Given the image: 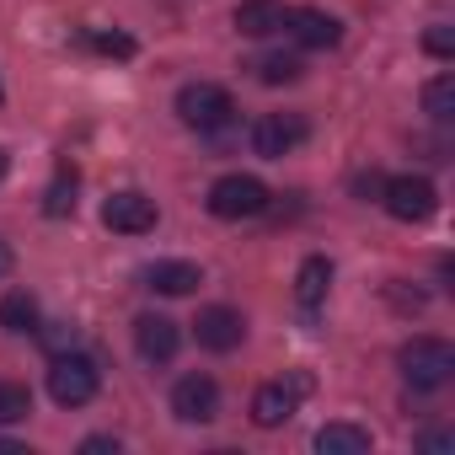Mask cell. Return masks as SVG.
Listing matches in <instances>:
<instances>
[{
	"instance_id": "1",
	"label": "cell",
	"mask_w": 455,
	"mask_h": 455,
	"mask_svg": "<svg viewBox=\"0 0 455 455\" xmlns=\"http://www.w3.org/2000/svg\"><path fill=\"white\" fill-rule=\"evenodd\" d=\"M396 364H402V375H407L412 391H439V386L455 380V348L444 338H412V343H402Z\"/></svg>"
},
{
	"instance_id": "2",
	"label": "cell",
	"mask_w": 455,
	"mask_h": 455,
	"mask_svg": "<svg viewBox=\"0 0 455 455\" xmlns=\"http://www.w3.org/2000/svg\"><path fill=\"white\" fill-rule=\"evenodd\" d=\"M204 204H209L214 220H258L268 209V188L252 172H225V177H214Z\"/></svg>"
},
{
	"instance_id": "3",
	"label": "cell",
	"mask_w": 455,
	"mask_h": 455,
	"mask_svg": "<svg viewBox=\"0 0 455 455\" xmlns=\"http://www.w3.org/2000/svg\"><path fill=\"white\" fill-rule=\"evenodd\" d=\"M97 391H102L97 359H86V354H76V348L54 354V364H49V396H54L60 407H86Z\"/></svg>"
},
{
	"instance_id": "4",
	"label": "cell",
	"mask_w": 455,
	"mask_h": 455,
	"mask_svg": "<svg viewBox=\"0 0 455 455\" xmlns=\"http://www.w3.org/2000/svg\"><path fill=\"white\" fill-rule=\"evenodd\" d=\"M177 118L188 129H198V134H214V129H225L236 118V102H231V92L214 86V81H193V86L177 92Z\"/></svg>"
},
{
	"instance_id": "5",
	"label": "cell",
	"mask_w": 455,
	"mask_h": 455,
	"mask_svg": "<svg viewBox=\"0 0 455 455\" xmlns=\"http://www.w3.org/2000/svg\"><path fill=\"white\" fill-rule=\"evenodd\" d=\"M380 204H386V214H391V220L418 225V220H428V214L439 209V193H434V182H428V177L402 172V177H386V182H380Z\"/></svg>"
},
{
	"instance_id": "6",
	"label": "cell",
	"mask_w": 455,
	"mask_h": 455,
	"mask_svg": "<svg viewBox=\"0 0 455 455\" xmlns=\"http://www.w3.org/2000/svg\"><path fill=\"white\" fill-rule=\"evenodd\" d=\"M306 134H311L306 113H263V118L252 124V150H258L263 161H284L290 150L306 145Z\"/></svg>"
},
{
	"instance_id": "7",
	"label": "cell",
	"mask_w": 455,
	"mask_h": 455,
	"mask_svg": "<svg viewBox=\"0 0 455 455\" xmlns=\"http://www.w3.org/2000/svg\"><path fill=\"white\" fill-rule=\"evenodd\" d=\"M156 198H145V193H134V188H124V193H113L108 204H102V225L108 231H118V236H145V231H156Z\"/></svg>"
},
{
	"instance_id": "8",
	"label": "cell",
	"mask_w": 455,
	"mask_h": 455,
	"mask_svg": "<svg viewBox=\"0 0 455 455\" xmlns=\"http://www.w3.org/2000/svg\"><path fill=\"white\" fill-rule=\"evenodd\" d=\"M193 332H198V348L231 354V348H242V338H247V316H242L236 306H204L198 322H193Z\"/></svg>"
},
{
	"instance_id": "9",
	"label": "cell",
	"mask_w": 455,
	"mask_h": 455,
	"mask_svg": "<svg viewBox=\"0 0 455 455\" xmlns=\"http://www.w3.org/2000/svg\"><path fill=\"white\" fill-rule=\"evenodd\" d=\"M284 33L300 44V49H338L343 44V22L322 6H290L284 12Z\"/></svg>"
},
{
	"instance_id": "10",
	"label": "cell",
	"mask_w": 455,
	"mask_h": 455,
	"mask_svg": "<svg viewBox=\"0 0 455 455\" xmlns=\"http://www.w3.org/2000/svg\"><path fill=\"white\" fill-rule=\"evenodd\" d=\"M134 348H140L145 364H172L177 348H182V327L172 316H161V311H145L134 322Z\"/></svg>"
},
{
	"instance_id": "11",
	"label": "cell",
	"mask_w": 455,
	"mask_h": 455,
	"mask_svg": "<svg viewBox=\"0 0 455 455\" xmlns=\"http://www.w3.org/2000/svg\"><path fill=\"white\" fill-rule=\"evenodd\" d=\"M172 412L182 423H214L220 418V386H214V375H182L172 386Z\"/></svg>"
},
{
	"instance_id": "12",
	"label": "cell",
	"mask_w": 455,
	"mask_h": 455,
	"mask_svg": "<svg viewBox=\"0 0 455 455\" xmlns=\"http://www.w3.org/2000/svg\"><path fill=\"white\" fill-rule=\"evenodd\" d=\"M300 396H306V380H300V375H295V380H268V386H258V396H252V423H258V428H284V423L295 418Z\"/></svg>"
},
{
	"instance_id": "13",
	"label": "cell",
	"mask_w": 455,
	"mask_h": 455,
	"mask_svg": "<svg viewBox=\"0 0 455 455\" xmlns=\"http://www.w3.org/2000/svg\"><path fill=\"white\" fill-rule=\"evenodd\" d=\"M284 0H242L236 6V33L242 38H268V33H284Z\"/></svg>"
},
{
	"instance_id": "14",
	"label": "cell",
	"mask_w": 455,
	"mask_h": 455,
	"mask_svg": "<svg viewBox=\"0 0 455 455\" xmlns=\"http://www.w3.org/2000/svg\"><path fill=\"white\" fill-rule=\"evenodd\" d=\"M198 284H204V274L193 263H182V258H166V263L145 268V290H156V295H193Z\"/></svg>"
},
{
	"instance_id": "15",
	"label": "cell",
	"mask_w": 455,
	"mask_h": 455,
	"mask_svg": "<svg viewBox=\"0 0 455 455\" xmlns=\"http://www.w3.org/2000/svg\"><path fill=\"white\" fill-rule=\"evenodd\" d=\"M327 290H332V263H327V258H306L300 274H295V300H300L306 311H316V306L327 300Z\"/></svg>"
},
{
	"instance_id": "16",
	"label": "cell",
	"mask_w": 455,
	"mask_h": 455,
	"mask_svg": "<svg viewBox=\"0 0 455 455\" xmlns=\"http://www.w3.org/2000/svg\"><path fill=\"white\" fill-rule=\"evenodd\" d=\"M316 450L322 455H370V428H359V423H327V428H316Z\"/></svg>"
},
{
	"instance_id": "17",
	"label": "cell",
	"mask_w": 455,
	"mask_h": 455,
	"mask_svg": "<svg viewBox=\"0 0 455 455\" xmlns=\"http://www.w3.org/2000/svg\"><path fill=\"white\" fill-rule=\"evenodd\" d=\"M0 327H6V332H17V338L38 332V300H33L28 290H12V295H0Z\"/></svg>"
},
{
	"instance_id": "18",
	"label": "cell",
	"mask_w": 455,
	"mask_h": 455,
	"mask_svg": "<svg viewBox=\"0 0 455 455\" xmlns=\"http://www.w3.org/2000/svg\"><path fill=\"white\" fill-rule=\"evenodd\" d=\"M300 76H306L300 54H263V60H258V81H263V86H295Z\"/></svg>"
},
{
	"instance_id": "19",
	"label": "cell",
	"mask_w": 455,
	"mask_h": 455,
	"mask_svg": "<svg viewBox=\"0 0 455 455\" xmlns=\"http://www.w3.org/2000/svg\"><path fill=\"white\" fill-rule=\"evenodd\" d=\"M423 113H428L434 124H450V118H455V76H434V81L423 86Z\"/></svg>"
},
{
	"instance_id": "20",
	"label": "cell",
	"mask_w": 455,
	"mask_h": 455,
	"mask_svg": "<svg viewBox=\"0 0 455 455\" xmlns=\"http://www.w3.org/2000/svg\"><path fill=\"white\" fill-rule=\"evenodd\" d=\"M33 412V391L22 380H0V423H22Z\"/></svg>"
},
{
	"instance_id": "21",
	"label": "cell",
	"mask_w": 455,
	"mask_h": 455,
	"mask_svg": "<svg viewBox=\"0 0 455 455\" xmlns=\"http://www.w3.org/2000/svg\"><path fill=\"white\" fill-rule=\"evenodd\" d=\"M44 214H49V220L76 214V172H70V166L54 177V188H49V198H44Z\"/></svg>"
},
{
	"instance_id": "22",
	"label": "cell",
	"mask_w": 455,
	"mask_h": 455,
	"mask_svg": "<svg viewBox=\"0 0 455 455\" xmlns=\"http://www.w3.org/2000/svg\"><path fill=\"white\" fill-rule=\"evenodd\" d=\"M38 338H44V348H49V354H65V348H76V327H70V322H49V327L38 322Z\"/></svg>"
},
{
	"instance_id": "23",
	"label": "cell",
	"mask_w": 455,
	"mask_h": 455,
	"mask_svg": "<svg viewBox=\"0 0 455 455\" xmlns=\"http://www.w3.org/2000/svg\"><path fill=\"white\" fill-rule=\"evenodd\" d=\"M423 49L439 54V60H450V54H455V28H450V22H434V28L423 33Z\"/></svg>"
},
{
	"instance_id": "24",
	"label": "cell",
	"mask_w": 455,
	"mask_h": 455,
	"mask_svg": "<svg viewBox=\"0 0 455 455\" xmlns=\"http://www.w3.org/2000/svg\"><path fill=\"white\" fill-rule=\"evenodd\" d=\"M86 44H97L102 54H118V60L134 54V38H124V33H86Z\"/></svg>"
},
{
	"instance_id": "25",
	"label": "cell",
	"mask_w": 455,
	"mask_h": 455,
	"mask_svg": "<svg viewBox=\"0 0 455 455\" xmlns=\"http://www.w3.org/2000/svg\"><path fill=\"white\" fill-rule=\"evenodd\" d=\"M418 444H423L428 455H444V450H455V434H450V428H428Z\"/></svg>"
},
{
	"instance_id": "26",
	"label": "cell",
	"mask_w": 455,
	"mask_h": 455,
	"mask_svg": "<svg viewBox=\"0 0 455 455\" xmlns=\"http://www.w3.org/2000/svg\"><path fill=\"white\" fill-rule=\"evenodd\" d=\"M81 455H118V439L113 434H92V439H81Z\"/></svg>"
},
{
	"instance_id": "27",
	"label": "cell",
	"mask_w": 455,
	"mask_h": 455,
	"mask_svg": "<svg viewBox=\"0 0 455 455\" xmlns=\"http://www.w3.org/2000/svg\"><path fill=\"white\" fill-rule=\"evenodd\" d=\"M12 263H17V258H12V242H0V279L12 274Z\"/></svg>"
},
{
	"instance_id": "28",
	"label": "cell",
	"mask_w": 455,
	"mask_h": 455,
	"mask_svg": "<svg viewBox=\"0 0 455 455\" xmlns=\"http://www.w3.org/2000/svg\"><path fill=\"white\" fill-rule=\"evenodd\" d=\"M0 177H6V150H0Z\"/></svg>"
}]
</instances>
